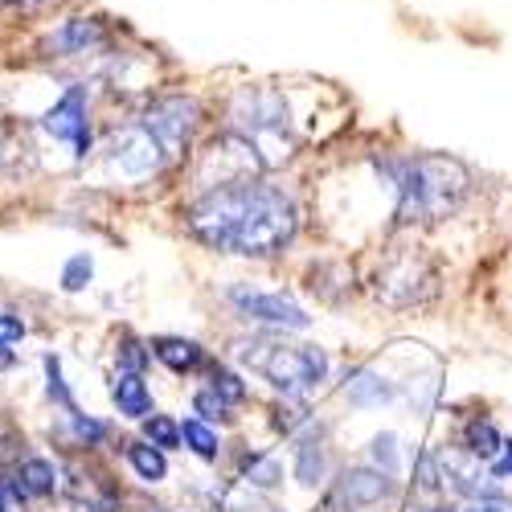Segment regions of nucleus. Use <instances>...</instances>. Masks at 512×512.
<instances>
[{"label":"nucleus","mask_w":512,"mask_h":512,"mask_svg":"<svg viewBox=\"0 0 512 512\" xmlns=\"http://www.w3.org/2000/svg\"><path fill=\"white\" fill-rule=\"evenodd\" d=\"M431 512H451V508H431Z\"/></svg>","instance_id":"35"},{"label":"nucleus","mask_w":512,"mask_h":512,"mask_svg":"<svg viewBox=\"0 0 512 512\" xmlns=\"http://www.w3.org/2000/svg\"><path fill=\"white\" fill-rule=\"evenodd\" d=\"M41 127L54 136V140H62V144H70L74 148V156L82 160L91 152V123H87V91L82 87H70L50 111H46V119H41Z\"/></svg>","instance_id":"8"},{"label":"nucleus","mask_w":512,"mask_h":512,"mask_svg":"<svg viewBox=\"0 0 512 512\" xmlns=\"http://www.w3.org/2000/svg\"><path fill=\"white\" fill-rule=\"evenodd\" d=\"M111 398H115L123 418H148L152 414V394H148L140 373H119L115 386H111Z\"/></svg>","instance_id":"13"},{"label":"nucleus","mask_w":512,"mask_h":512,"mask_svg":"<svg viewBox=\"0 0 512 512\" xmlns=\"http://www.w3.org/2000/svg\"><path fill=\"white\" fill-rule=\"evenodd\" d=\"M181 443H185L197 459H218V451H222L218 431H209V422H201V418H185V422H181Z\"/></svg>","instance_id":"20"},{"label":"nucleus","mask_w":512,"mask_h":512,"mask_svg":"<svg viewBox=\"0 0 512 512\" xmlns=\"http://www.w3.org/2000/svg\"><path fill=\"white\" fill-rule=\"evenodd\" d=\"M230 304L254 320V324H271V328H287V332H304L312 324V316L283 291H250V287H234Z\"/></svg>","instance_id":"6"},{"label":"nucleus","mask_w":512,"mask_h":512,"mask_svg":"<svg viewBox=\"0 0 512 512\" xmlns=\"http://www.w3.org/2000/svg\"><path fill=\"white\" fill-rule=\"evenodd\" d=\"M144 439L160 451H173V447H181V426L164 414H152V418H144Z\"/></svg>","instance_id":"21"},{"label":"nucleus","mask_w":512,"mask_h":512,"mask_svg":"<svg viewBox=\"0 0 512 512\" xmlns=\"http://www.w3.org/2000/svg\"><path fill=\"white\" fill-rule=\"evenodd\" d=\"M197 119H201V107H197L193 99H185V95H168V99H156V103L148 107L144 127L164 144L168 156H177V152L189 148Z\"/></svg>","instance_id":"7"},{"label":"nucleus","mask_w":512,"mask_h":512,"mask_svg":"<svg viewBox=\"0 0 512 512\" xmlns=\"http://www.w3.org/2000/svg\"><path fill=\"white\" fill-rule=\"evenodd\" d=\"M0 5H17V9H33V5H46V0H0Z\"/></svg>","instance_id":"33"},{"label":"nucleus","mask_w":512,"mask_h":512,"mask_svg":"<svg viewBox=\"0 0 512 512\" xmlns=\"http://www.w3.org/2000/svg\"><path fill=\"white\" fill-rule=\"evenodd\" d=\"M148 349L156 353L160 365H168L173 373H189V369H197L201 357H205L197 340H181V336H160V340H152Z\"/></svg>","instance_id":"14"},{"label":"nucleus","mask_w":512,"mask_h":512,"mask_svg":"<svg viewBox=\"0 0 512 512\" xmlns=\"http://www.w3.org/2000/svg\"><path fill=\"white\" fill-rule=\"evenodd\" d=\"M9 504H13V500H9V492L0 488V512H9Z\"/></svg>","instance_id":"34"},{"label":"nucleus","mask_w":512,"mask_h":512,"mask_svg":"<svg viewBox=\"0 0 512 512\" xmlns=\"http://www.w3.org/2000/svg\"><path fill=\"white\" fill-rule=\"evenodd\" d=\"M13 361H17V357H13V349H9V345H0V373L13 369Z\"/></svg>","instance_id":"31"},{"label":"nucleus","mask_w":512,"mask_h":512,"mask_svg":"<svg viewBox=\"0 0 512 512\" xmlns=\"http://www.w3.org/2000/svg\"><path fill=\"white\" fill-rule=\"evenodd\" d=\"M381 496H390V476L369 467H353L336 484V508H373Z\"/></svg>","instance_id":"10"},{"label":"nucleus","mask_w":512,"mask_h":512,"mask_svg":"<svg viewBox=\"0 0 512 512\" xmlns=\"http://www.w3.org/2000/svg\"><path fill=\"white\" fill-rule=\"evenodd\" d=\"M345 398L357 410H377V406H386V402L398 398V386H394V381H386L381 373H373V369H357L349 377V386H345Z\"/></svg>","instance_id":"12"},{"label":"nucleus","mask_w":512,"mask_h":512,"mask_svg":"<svg viewBox=\"0 0 512 512\" xmlns=\"http://www.w3.org/2000/svg\"><path fill=\"white\" fill-rule=\"evenodd\" d=\"M91 275H95L91 254H74V259L66 263V271H62V287H66V291H82V287L91 283Z\"/></svg>","instance_id":"26"},{"label":"nucleus","mask_w":512,"mask_h":512,"mask_svg":"<svg viewBox=\"0 0 512 512\" xmlns=\"http://www.w3.org/2000/svg\"><path fill=\"white\" fill-rule=\"evenodd\" d=\"M193 410H197V418H201V422H222V418H226V410H230V402H226V398H218L213 390H201V394L193 398Z\"/></svg>","instance_id":"28"},{"label":"nucleus","mask_w":512,"mask_h":512,"mask_svg":"<svg viewBox=\"0 0 512 512\" xmlns=\"http://www.w3.org/2000/svg\"><path fill=\"white\" fill-rule=\"evenodd\" d=\"M46 377H50V386H46V390H50V398H54L66 414H70V410H78V406H74V398H70V390H66V381H62V365H58V357H46Z\"/></svg>","instance_id":"27"},{"label":"nucleus","mask_w":512,"mask_h":512,"mask_svg":"<svg viewBox=\"0 0 512 512\" xmlns=\"http://www.w3.org/2000/svg\"><path fill=\"white\" fill-rule=\"evenodd\" d=\"M226 132L238 136L263 168L283 164L291 156V148H295L287 103L271 87H242L234 95V103H230V127Z\"/></svg>","instance_id":"3"},{"label":"nucleus","mask_w":512,"mask_h":512,"mask_svg":"<svg viewBox=\"0 0 512 512\" xmlns=\"http://www.w3.org/2000/svg\"><path fill=\"white\" fill-rule=\"evenodd\" d=\"M476 463H480V459H472V455H467V459L443 455V476H447V480H455V488H459V492H467V496H496V488L488 484V476L480 472Z\"/></svg>","instance_id":"15"},{"label":"nucleus","mask_w":512,"mask_h":512,"mask_svg":"<svg viewBox=\"0 0 512 512\" xmlns=\"http://www.w3.org/2000/svg\"><path fill=\"white\" fill-rule=\"evenodd\" d=\"M250 361V369H259L275 390L283 394H308L328 377V353L316 345H300V349H283V345H250L242 353Z\"/></svg>","instance_id":"4"},{"label":"nucleus","mask_w":512,"mask_h":512,"mask_svg":"<svg viewBox=\"0 0 512 512\" xmlns=\"http://www.w3.org/2000/svg\"><path fill=\"white\" fill-rule=\"evenodd\" d=\"M127 463H132V472L144 480V484H160L168 476V459L160 447H152L148 439L144 443H127Z\"/></svg>","instance_id":"17"},{"label":"nucleus","mask_w":512,"mask_h":512,"mask_svg":"<svg viewBox=\"0 0 512 512\" xmlns=\"http://www.w3.org/2000/svg\"><path fill=\"white\" fill-rule=\"evenodd\" d=\"M463 447H467V455H472V459L492 463V459L500 455L504 439H500V431H496V422H488V418H472V422H467V431H463Z\"/></svg>","instance_id":"16"},{"label":"nucleus","mask_w":512,"mask_h":512,"mask_svg":"<svg viewBox=\"0 0 512 512\" xmlns=\"http://www.w3.org/2000/svg\"><path fill=\"white\" fill-rule=\"evenodd\" d=\"M103 41H107L103 21H95V17H74V21H66L62 29H54L50 50H58L62 58H74V54H91V50H99Z\"/></svg>","instance_id":"11"},{"label":"nucleus","mask_w":512,"mask_h":512,"mask_svg":"<svg viewBox=\"0 0 512 512\" xmlns=\"http://www.w3.org/2000/svg\"><path fill=\"white\" fill-rule=\"evenodd\" d=\"M115 357H119V373H144V365H148V349L140 345L136 336H123V345L115 349Z\"/></svg>","instance_id":"25"},{"label":"nucleus","mask_w":512,"mask_h":512,"mask_svg":"<svg viewBox=\"0 0 512 512\" xmlns=\"http://www.w3.org/2000/svg\"><path fill=\"white\" fill-rule=\"evenodd\" d=\"M467 512H504V508H500V504H492V500H480V504H472Z\"/></svg>","instance_id":"32"},{"label":"nucleus","mask_w":512,"mask_h":512,"mask_svg":"<svg viewBox=\"0 0 512 512\" xmlns=\"http://www.w3.org/2000/svg\"><path fill=\"white\" fill-rule=\"evenodd\" d=\"M25 336V324L17 316H0V345H17Z\"/></svg>","instance_id":"30"},{"label":"nucleus","mask_w":512,"mask_h":512,"mask_svg":"<svg viewBox=\"0 0 512 512\" xmlns=\"http://www.w3.org/2000/svg\"><path fill=\"white\" fill-rule=\"evenodd\" d=\"M164 160H168V152L144 127V119L119 127V132L111 136V144H107V164H111V173H119L123 181H144V177L160 173Z\"/></svg>","instance_id":"5"},{"label":"nucleus","mask_w":512,"mask_h":512,"mask_svg":"<svg viewBox=\"0 0 512 512\" xmlns=\"http://www.w3.org/2000/svg\"><path fill=\"white\" fill-rule=\"evenodd\" d=\"M328 472V459H324V447L304 439L300 447H295V480H300L304 488H316Z\"/></svg>","instance_id":"19"},{"label":"nucleus","mask_w":512,"mask_h":512,"mask_svg":"<svg viewBox=\"0 0 512 512\" xmlns=\"http://www.w3.org/2000/svg\"><path fill=\"white\" fill-rule=\"evenodd\" d=\"M373 463H377V472L398 476L402 455H398V435H394V431H381V435L373 439Z\"/></svg>","instance_id":"22"},{"label":"nucleus","mask_w":512,"mask_h":512,"mask_svg":"<svg viewBox=\"0 0 512 512\" xmlns=\"http://www.w3.org/2000/svg\"><path fill=\"white\" fill-rule=\"evenodd\" d=\"M189 230L197 242L242 259H271L295 234V201L267 181H222L189 205Z\"/></svg>","instance_id":"1"},{"label":"nucleus","mask_w":512,"mask_h":512,"mask_svg":"<svg viewBox=\"0 0 512 512\" xmlns=\"http://www.w3.org/2000/svg\"><path fill=\"white\" fill-rule=\"evenodd\" d=\"M242 476L250 488H279L283 484V467L275 455H263V451H250L242 455Z\"/></svg>","instance_id":"18"},{"label":"nucleus","mask_w":512,"mask_h":512,"mask_svg":"<svg viewBox=\"0 0 512 512\" xmlns=\"http://www.w3.org/2000/svg\"><path fill=\"white\" fill-rule=\"evenodd\" d=\"M488 476H492V480H508V476H512V443H508V439H504L500 455L488 463Z\"/></svg>","instance_id":"29"},{"label":"nucleus","mask_w":512,"mask_h":512,"mask_svg":"<svg viewBox=\"0 0 512 512\" xmlns=\"http://www.w3.org/2000/svg\"><path fill=\"white\" fill-rule=\"evenodd\" d=\"M418 283H431V275H422V267H418L414 254H398V259H394L386 271H377V295H381L386 304H394V308L418 300V295H422Z\"/></svg>","instance_id":"9"},{"label":"nucleus","mask_w":512,"mask_h":512,"mask_svg":"<svg viewBox=\"0 0 512 512\" xmlns=\"http://www.w3.org/2000/svg\"><path fill=\"white\" fill-rule=\"evenodd\" d=\"M467 168L447 156H414L394 164V189H398V222H435L455 213L467 197Z\"/></svg>","instance_id":"2"},{"label":"nucleus","mask_w":512,"mask_h":512,"mask_svg":"<svg viewBox=\"0 0 512 512\" xmlns=\"http://www.w3.org/2000/svg\"><path fill=\"white\" fill-rule=\"evenodd\" d=\"M66 418H70V426H74V439H78V443H87V447H99V443L107 439V426H103L99 418L82 414V410H70Z\"/></svg>","instance_id":"24"},{"label":"nucleus","mask_w":512,"mask_h":512,"mask_svg":"<svg viewBox=\"0 0 512 512\" xmlns=\"http://www.w3.org/2000/svg\"><path fill=\"white\" fill-rule=\"evenodd\" d=\"M209 390L218 394V398H226L230 406H238V402H246V386H242V377L234 373V369H213V377H209Z\"/></svg>","instance_id":"23"}]
</instances>
